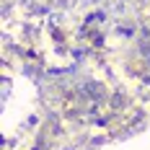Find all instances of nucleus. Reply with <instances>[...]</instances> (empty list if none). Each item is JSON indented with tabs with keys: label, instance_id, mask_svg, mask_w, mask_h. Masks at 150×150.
Returning a JSON list of instances; mask_svg holds the SVG:
<instances>
[{
	"label": "nucleus",
	"instance_id": "obj_1",
	"mask_svg": "<svg viewBox=\"0 0 150 150\" xmlns=\"http://www.w3.org/2000/svg\"><path fill=\"white\" fill-rule=\"evenodd\" d=\"M86 93H91V96H93V98H98V96H101V93H104V88H101V86H98V83H88V86H86Z\"/></svg>",
	"mask_w": 150,
	"mask_h": 150
}]
</instances>
